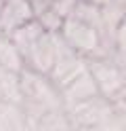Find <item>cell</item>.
Here are the masks:
<instances>
[{
	"mask_svg": "<svg viewBox=\"0 0 126 131\" xmlns=\"http://www.w3.org/2000/svg\"><path fill=\"white\" fill-rule=\"evenodd\" d=\"M11 38L19 49L21 57L36 72L42 74L53 72L57 59V40L53 38V32H46L38 19H32L25 26L17 28Z\"/></svg>",
	"mask_w": 126,
	"mask_h": 131,
	"instance_id": "cell-1",
	"label": "cell"
},
{
	"mask_svg": "<svg viewBox=\"0 0 126 131\" xmlns=\"http://www.w3.org/2000/svg\"><path fill=\"white\" fill-rule=\"evenodd\" d=\"M61 38L67 47H72L76 53L80 55H92L97 53L101 45H103V38H101V32L90 26V23H84L76 17H65L63 26H61Z\"/></svg>",
	"mask_w": 126,
	"mask_h": 131,
	"instance_id": "cell-2",
	"label": "cell"
},
{
	"mask_svg": "<svg viewBox=\"0 0 126 131\" xmlns=\"http://www.w3.org/2000/svg\"><path fill=\"white\" fill-rule=\"evenodd\" d=\"M36 19L30 0H2L0 6V32L13 34L17 28L25 26L27 21Z\"/></svg>",
	"mask_w": 126,
	"mask_h": 131,
	"instance_id": "cell-3",
	"label": "cell"
},
{
	"mask_svg": "<svg viewBox=\"0 0 126 131\" xmlns=\"http://www.w3.org/2000/svg\"><path fill=\"white\" fill-rule=\"evenodd\" d=\"M21 66H23V57L17 45L13 42L11 34L6 36L4 32H0V68L15 74V72H21Z\"/></svg>",
	"mask_w": 126,
	"mask_h": 131,
	"instance_id": "cell-4",
	"label": "cell"
},
{
	"mask_svg": "<svg viewBox=\"0 0 126 131\" xmlns=\"http://www.w3.org/2000/svg\"><path fill=\"white\" fill-rule=\"evenodd\" d=\"M36 19L42 23V28H44L46 32H53V34H55L57 30H61V26H63V17L55 9H46L44 13L36 15Z\"/></svg>",
	"mask_w": 126,
	"mask_h": 131,
	"instance_id": "cell-5",
	"label": "cell"
},
{
	"mask_svg": "<svg viewBox=\"0 0 126 131\" xmlns=\"http://www.w3.org/2000/svg\"><path fill=\"white\" fill-rule=\"evenodd\" d=\"M116 49L126 59V15H124V19H122L120 26H118V32H116Z\"/></svg>",
	"mask_w": 126,
	"mask_h": 131,
	"instance_id": "cell-6",
	"label": "cell"
},
{
	"mask_svg": "<svg viewBox=\"0 0 126 131\" xmlns=\"http://www.w3.org/2000/svg\"><path fill=\"white\" fill-rule=\"evenodd\" d=\"M82 2H88V4H97V6H105L109 2H114V0H82Z\"/></svg>",
	"mask_w": 126,
	"mask_h": 131,
	"instance_id": "cell-7",
	"label": "cell"
},
{
	"mask_svg": "<svg viewBox=\"0 0 126 131\" xmlns=\"http://www.w3.org/2000/svg\"><path fill=\"white\" fill-rule=\"evenodd\" d=\"M114 2H118V4H122V6H126V0H114Z\"/></svg>",
	"mask_w": 126,
	"mask_h": 131,
	"instance_id": "cell-8",
	"label": "cell"
}]
</instances>
